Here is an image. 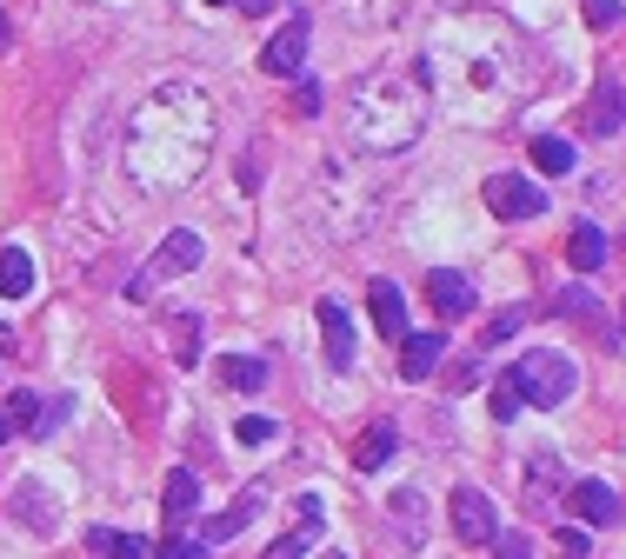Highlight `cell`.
Wrapping results in <instances>:
<instances>
[{"mask_svg": "<svg viewBox=\"0 0 626 559\" xmlns=\"http://www.w3.org/2000/svg\"><path fill=\"white\" fill-rule=\"evenodd\" d=\"M447 513H454V533H460V547H494L500 520H494V507H487V493H480V487H460Z\"/></svg>", "mask_w": 626, "mask_h": 559, "instance_id": "8992f818", "label": "cell"}, {"mask_svg": "<svg viewBox=\"0 0 626 559\" xmlns=\"http://www.w3.org/2000/svg\"><path fill=\"white\" fill-rule=\"evenodd\" d=\"M620 320H626V307H620Z\"/></svg>", "mask_w": 626, "mask_h": 559, "instance_id": "74e56055", "label": "cell"}, {"mask_svg": "<svg viewBox=\"0 0 626 559\" xmlns=\"http://www.w3.org/2000/svg\"><path fill=\"white\" fill-rule=\"evenodd\" d=\"M160 513H167V527L180 533V527H187V520L200 513V480L173 467V473H167V493H160Z\"/></svg>", "mask_w": 626, "mask_h": 559, "instance_id": "30bf717a", "label": "cell"}, {"mask_svg": "<svg viewBox=\"0 0 626 559\" xmlns=\"http://www.w3.org/2000/svg\"><path fill=\"white\" fill-rule=\"evenodd\" d=\"M314 313H320V333H327V360L347 373L354 367V320H347V307L340 300H320Z\"/></svg>", "mask_w": 626, "mask_h": 559, "instance_id": "9c48e42d", "label": "cell"}, {"mask_svg": "<svg viewBox=\"0 0 626 559\" xmlns=\"http://www.w3.org/2000/svg\"><path fill=\"white\" fill-rule=\"evenodd\" d=\"M554 547H560L567 559H580V553H587V533H554Z\"/></svg>", "mask_w": 626, "mask_h": 559, "instance_id": "f546056e", "label": "cell"}, {"mask_svg": "<svg viewBox=\"0 0 626 559\" xmlns=\"http://www.w3.org/2000/svg\"><path fill=\"white\" fill-rule=\"evenodd\" d=\"M554 313H567V320H587V327H607V313L594 307V293H587V287H560V293H554Z\"/></svg>", "mask_w": 626, "mask_h": 559, "instance_id": "7402d4cb", "label": "cell"}, {"mask_svg": "<svg viewBox=\"0 0 626 559\" xmlns=\"http://www.w3.org/2000/svg\"><path fill=\"white\" fill-rule=\"evenodd\" d=\"M494 553H500V559H534V553H527V540H520V533H494Z\"/></svg>", "mask_w": 626, "mask_h": 559, "instance_id": "f1b7e54d", "label": "cell"}, {"mask_svg": "<svg viewBox=\"0 0 626 559\" xmlns=\"http://www.w3.org/2000/svg\"><path fill=\"white\" fill-rule=\"evenodd\" d=\"M440 353H447V333H407V340H400V367H407V380H427V373L440 367Z\"/></svg>", "mask_w": 626, "mask_h": 559, "instance_id": "4fadbf2b", "label": "cell"}, {"mask_svg": "<svg viewBox=\"0 0 626 559\" xmlns=\"http://www.w3.org/2000/svg\"><path fill=\"white\" fill-rule=\"evenodd\" d=\"M567 500H574V513H580L587 527H607V520L620 513V500H614L607 480H580V487H567Z\"/></svg>", "mask_w": 626, "mask_h": 559, "instance_id": "8fae6325", "label": "cell"}, {"mask_svg": "<svg viewBox=\"0 0 626 559\" xmlns=\"http://www.w3.org/2000/svg\"><path fill=\"white\" fill-rule=\"evenodd\" d=\"M0 347H13V333H7V327H0Z\"/></svg>", "mask_w": 626, "mask_h": 559, "instance_id": "e575fe53", "label": "cell"}, {"mask_svg": "<svg viewBox=\"0 0 626 559\" xmlns=\"http://www.w3.org/2000/svg\"><path fill=\"white\" fill-rule=\"evenodd\" d=\"M314 540H320V500L307 493V500H300V533H287L280 547H267V559H300Z\"/></svg>", "mask_w": 626, "mask_h": 559, "instance_id": "2e32d148", "label": "cell"}, {"mask_svg": "<svg viewBox=\"0 0 626 559\" xmlns=\"http://www.w3.org/2000/svg\"><path fill=\"white\" fill-rule=\"evenodd\" d=\"M374 327L387 333V340H407V300H400V287L394 280H374Z\"/></svg>", "mask_w": 626, "mask_h": 559, "instance_id": "7c38bea8", "label": "cell"}, {"mask_svg": "<svg viewBox=\"0 0 626 559\" xmlns=\"http://www.w3.org/2000/svg\"><path fill=\"white\" fill-rule=\"evenodd\" d=\"M207 7H227V0H207Z\"/></svg>", "mask_w": 626, "mask_h": 559, "instance_id": "d590c367", "label": "cell"}, {"mask_svg": "<svg viewBox=\"0 0 626 559\" xmlns=\"http://www.w3.org/2000/svg\"><path fill=\"white\" fill-rule=\"evenodd\" d=\"M514 413H520V393L500 380V387H494V420H514Z\"/></svg>", "mask_w": 626, "mask_h": 559, "instance_id": "4316f807", "label": "cell"}, {"mask_svg": "<svg viewBox=\"0 0 626 559\" xmlns=\"http://www.w3.org/2000/svg\"><path fill=\"white\" fill-rule=\"evenodd\" d=\"M233 440H240V447H267V440H274V420H260V413H254V420H240V427H233Z\"/></svg>", "mask_w": 626, "mask_h": 559, "instance_id": "d4e9b609", "label": "cell"}, {"mask_svg": "<svg viewBox=\"0 0 626 559\" xmlns=\"http://www.w3.org/2000/svg\"><path fill=\"white\" fill-rule=\"evenodd\" d=\"M347 120L360 147H414L427 127V73H367L347 93Z\"/></svg>", "mask_w": 626, "mask_h": 559, "instance_id": "6da1fadb", "label": "cell"}, {"mask_svg": "<svg viewBox=\"0 0 626 559\" xmlns=\"http://www.w3.org/2000/svg\"><path fill=\"white\" fill-rule=\"evenodd\" d=\"M33 413H40V407H33V393L20 387V393L7 400V427H33Z\"/></svg>", "mask_w": 626, "mask_h": 559, "instance_id": "484cf974", "label": "cell"}, {"mask_svg": "<svg viewBox=\"0 0 626 559\" xmlns=\"http://www.w3.org/2000/svg\"><path fill=\"white\" fill-rule=\"evenodd\" d=\"M220 380H227L233 393H260V387H267V360H254V353H227V360H220Z\"/></svg>", "mask_w": 626, "mask_h": 559, "instance_id": "ac0fdd59", "label": "cell"}, {"mask_svg": "<svg viewBox=\"0 0 626 559\" xmlns=\"http://www.w3.org/2000/svg\"><path fill=\"white\" fill-rule=\"evenodd\" d=\"M0 293L7 300H27L33 293V260L20 247H0Z\"/></svg>", "mask_w": 626, "mask_h": 559, "instance_id": "d6986e66", "label": "cell"}, {"mask_svg": "<svg viewBox=\"0 0 626 559\" xmlns=\"http://www.w3.org/2000/svg\"><path fill=\"white\" fill-rule=\"evenodd\" d=\"M233 7H240V13H267L274 0H233Z\"/></svg>", "mask_w": 626, "mask_h": 559, "instance_id": "d6a6232c", "label": "cell"}, {"mask_svg": "<svg viewBox=\"0 0 626 559\" xmlns=\"http://www.w3.org/2000/svg\"><path fill=\"white\" fill-rule=\"evenodd\" d=\"M580 13H587V27H600V33H614V27L626 20L620 0H580Z\"/></svg>", "mask_w": 626, "mask_h": 559, "instance_id": "cb8c5ba5", "label": "cell"}, {"mask_svg": "<svg viewBox=\"0 0 626 559\" xmlns=\"http://www.w3.org/2000/svg\"><path fill=\"white\" fill-rule=\"evenodd\" d=\"M514 327H520V313H500V320H494V333H487V340H494V347H500V340H514Z\"/></svg>", "mask_w": 626, "mask_h": 559, "instance_id": "4dcf8cb0", "label": "cell"}, {"mask_svg": "<svg viewBox=\"0 0 626 559\" xmlns=\"http://www.w3.org/2000/svg\"><path fill=\"white\" fill-rule=\"evenodd\" d=\"M394 453H400V433H394V427H367L360 447H354V467H360V473H380Z\"/></svg>", "mask_w": 626, "mask_h": 559, "instance_id": "9a60e30c", "label": "cell"}, {"mask_svg": "<svg viewBox=\"0 0 626 559\" xmlns=\"http://www.w3.org/2000/svg\"><path fill=\"white\" fill-rule=\"evenodd\" d=\"M534 173H574V140L540 133V140H534Z\"/></svg>", "mask_w": 626, "mask_h": 559, "instance_id": "ffe728a7", "label": "cell"}, {"mask_svg": "<svg viewBox=\"0 0 626 559\" xmlns=\"http://www.w3.org/2000/svg\"><path fill=\"white\" fill-rule=\"evenodd\" d=\"M153 559H207V547H193V540H180V533H173V540H167Z\"/></svg>", "mask_w": 626, "mask_h": 559, "instance_id": "83f0119b", "label": "cell"}, {"mask_svg": "<svg viewBox=\"0 0 626 559\" xmlns=\"http://www.w3.org/2000/svg\"><path fill=\"white\" fill-rule=\"evenodd\" d=\"M580 127H587V133H600V140H607V133H620V127H626L620 80H600V87H594V100H587V120H580Z\"/></svg>", "mask_w": 626, "mask_h": 559, "instance_id": "52a82bcc", "label": "cell"}, {"mask_svg": "<svg viewBox=\"0 0 626 559\" xmlns=\"http://www.w3.org/2000/svg\"><path fill=\"white\" fill-rule=\"evenodd\" d=\"M327 559H347V553H327Z\"/></svg>", "mask_w": 626, "mask_h": 559, "instance_id": "8d00e7d4", "label": "cell"}, {"mask_svg": "<svg viewBox=\"0 0 626 559\" xmlns=\"http://www.w3.org/2000/svg\"><path fill=\"white\" fill-rule=\"evenodd\" d=\"M427 300H434L440 320H467V313H474V287H467V273H447V267L427 280Z\"/></svg>", "mask_w": 626, "mask_h": 559, "instance_id": "ba28073f", "label": "cell"}, {"mask_svg": "<svg viewBox=\"0 0 626 559\" xmlns=\"http://www.w3.org/2000/svg\"><path fill=\"white\" fill-rule=\"evenodd\" d=\"M260 500H267V487H247V500H233V507H227V513H220V520L207 527V547H220V540H233V533H240V527H247V520L260 513Z\"/></svg>", "mask_w": 626, "mask_h": 559, "instance_id": "e0dca14e", "label": "cell"}, {"mask_svg": "<svg viewBox=\"0 0 626 559\" xmlns=\"http://www.w3.org/2000/svg\"><path fill=\"white\" fill-rule=\"evenodd\" d=\"M307 33H314V20H307V13L294 7V13H287V27H280V33L267 40L260 67H267V73H280V80H294V73L307 67Z\"/></svg>", "mask_w": 626, "mask_h": 559, "instance_id": "5b68a950", "label": "cell"}, {"mask_svg": "<svg viewBox=\"0 0 626 559\" xmlns=\"http://www.w3.org/2000/svg\"><path fill=\"white\" fill-rule=\"evenodd\" d=\"M7 47H13V20L0 13V53H7Z\"/></svg>", "mask_w": 626, "mask_h": 559, "instance_id": "1f68e13d", "label": "cell"}, {"mask_svg": "<svg viewBox=\"0 0 626 559\" xmlns=\"http://www.w3.org/2000/svg\"><path fill=\"white\" fill-rule=\"evenodd\" d=\"M487 207L500 213V220H534V213H547V187L540 180H527V173H487Z\"/></svg>", "mask_w": 626, "mask_h": 559, "instance_id": "277c9868", "label": "cell"}, {"mask_svg": "<svg viewBox=\"0 0 626 559\" xmlns=\"http://www.w3.org/2000/svg\"><path fill=\"white\" fill-rule=\"evenodd\" d=\"M167 333H173V340H167V347H173V360H180V367H193V360H200V320L187 313V320H173Z\"/></svg>", "mask_w": 626, "mask_h": 559, "instance_id": "603a6c76", "label": "cell"}, {"mask_svg": "<svg viewBox=\"0 0 626 559\" xmlns=\"http://www.w3.org/2000/svg\"><path fill=\"white\" fill-rule=\"evenodd\" d=\"M507 387L520 393V407H567L574 387H580V367H574L567 353H554V347H534V353L514 360Z\"/></svg>", "mask_w": 626, "mask_h": 559, "instance_id": "7a4b0ae2", "label": "cell"}, {"mask_svg": "<svg viewBox=\"0 0 626 559\" xmlns=\"http://www.w3.org/2000/svg\"><path fill=\"white\" fill-rule=\"evenodd\" d=\"M200 253H207V247H200V233H193V227L167 233V240H160V253H153V260L127 280V293H133V300H147V293H153V280H167V273H193V267H200Z\"/></svg>", "mask_w": 626, "mask_h": 559, "instance_id": "3957f363", "label": "cell"}, {"mask_svg": "<svg viewBox=\"0 0 626 559\" xmlns=\"http://www.w3.org/2000/svg\"><path fill=\"white\" fill-rule=\"evenodd\" d=\"M567 260H574V273H600L607 267V233L600 227H574L567 233Z\"/></svg>", "mask_w": 626, "mask_h": 559, "instance_id": "5bb4252c", "label": "cell"}, {"mask_svg": "<svg viewBox=\"0 0 626 559\" xmlns=\"http://www.w3.org/2000/svg\"><path fill=\"white\" fill-rule=\"evenodd\" d=\"M87 547L107 553V559H147V540H140V533H113V527H93Z\"/></svg>", "mask_w": 626, "mask_h": 559, "instance_id": "44dd1931", "label": "cell"}, {"mask_svg": "<svg viewBox=\"0 0 626 559\" xmlns=\"http://www.w3.org/2000/svg\"><path fill=\"white\" fill-rule=\"evenodd\" d=\"M7 440H13V427H7V413H0V447H7Z\"/></svg>", "mask_w": 626, "mask_h": 559, "instance_id": "836d02e7", "label": "cell"}]
</instances>
